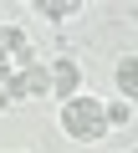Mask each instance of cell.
<instances>
[{
	"label": "cell",
	"instance_id": "cell-1",
	"mask_svg": "<svg viewBox=\"0 0 138 153\" xmlns=\"http://www.w3.org/2000/svg\"><path fill=\"white\" fill-rule=\"evenodd\" d=\"M56 123H61V133L72 138V143H102V138L113 133V128H107V102L92 97V92H82L77 102H61Z\"/></svg>",
	"mask_w": 138,
	"mask_h": 153
},
{
	"label": "cell",
	"instance_id": "cell-5",
	"mask_svg": "<svg viewBox=\"0 0 138 153\" xmlns=\"http://www.w3.org/2000/svg\"><path fill=\"white\" fill-rule=\"evenodd\" d=\"M0 46H5L10 56H21V51L31 46V36H26V26H16V21H5V26H0Z\"/></svg>",
	"mask_w": 138,
	"mask_h": 153
},
{
	"label": "cell",
	"instance_id": "cell-6",
	"mask_svg": "<svg viewBox=\"0 0 138 153\" xmlns=\"http://www.w3.org/2000/svg\"><path fill=\"white\" fill-rule=\"evenodd\" d=\"M36 16H41V21H51V26H66V21H72V5H61V0H41Z\"/></svg>",
	"mask_w": 138,
	"mask_h": 153
},
{
	"label": "cell",
	"instance_id": "cell-8",
	"mask_svg": "<svg viewBox=\"0 0 138 153\" xmlns=\"http://www.w3.org/2000/svg\"><path fill=\"white\" fill-rule=\"evenodd\" d=\"M5 97H10V107H16V102H31V92H26V76H21V71L10 76V87H5Z\"/></svg>",
	"mask_w": 138,
	"mask_h": 153
},
{
	"label": "cell",
	"instance_id": "cell-10",
	"mask_svg": "<svg viewBox=\"0 0 138 153\" xmlns=\"http://www.w3.org/2000/svg\"><path fill=\"white\" fill-rule=\"evenodd\" d=\"M128 153H138V143H133V148H128Z\"/></svg>",
	"mask_w": 138,
	"mask_h": 153
},
{
	"label": "cell",
	"instance_id": "cell-7",
	"mask_svg": "<svg viewBox=\"0 0 138 153\" xmlns=\"http://www.w3.org/2000/svg\"><path fill=\"white\" fill-rule=\"evenodd\" d=\"M128 123H133V102H128V97L107 102V128H128Z\"/></svg>",
	"mask_w": 138,
	"mask_h": 153
},
{
	"label": "cell",
	"instance_id": "cell-4",
	"mask_svg": "<svg viewBox=\"0 0 138 153\" xmlns=\"http://www.w3.org/2000/svg\"><path fill=\"white\" fill-rule=\"evenodd\" d=\"M21 76H26V92H31V102L51 97V61H41V66H31V71H21Z\"/></svg>",
	"mask_w": 138,
	"mask_h": 153
},
{
	"label": "cell",
	"instance_id": "cell-9",
	"mask_svg": "<svg viewBox=\"0 0 138 153\" xmlns=\"http://www.w3.org/2000/svg\"><path fill=\"white\" fill-rule=\"evenodd\" d=\"M5 107H10V97H5V87H0V112H5Z\"/></svg>",
	"mask_w": 138,
	"mask_h": 153
},
{
	"label": "cell",
	"instance_id": "cell-3",
	"mask_svg": "<svg viewBox=\"0 0 138 153\" xmlns=\"http://www.w3.org/2000/svg\"><path fill=\"white\" fill-rule=\"evenodd\" d=\"M113 87H118V97L138 102V51L118 56V66H113Z\"/></svg>",
	"mask_w": 138,
	"mask_h": 153
},
{
	"label": "cell",
	"instance_id": "cell-2",
	"mask_svg": "<svg viewBox=\"0 0 138 153\" xmlns=\"http://www.w3.org/2000/svg\"><path fill=\"white\" fill-rule=\"evenodd\" d=\"M51 97H56V102H77V97H82V61L51 56Z\"/></svg>",
	"mask_w": 138,
	"mask_h": 153
}]
</instances>
